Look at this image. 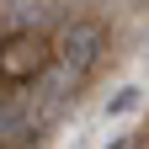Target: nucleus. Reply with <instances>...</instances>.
<instances>
[{"instance_id": "nucleus-1", "label": "nucleus", "mask_w": 149, "mask_h": 149, "mask_svg": "<svg viewBox=\"0 0 149 149\" xmlns=\"http://www.w3.org/2000/svg\"><path fill=\"white\" fill-rule=\"evenodd\" d=\"M139 107H144V91L139 85H117L107 96V117H128V112H139Z\"/></svg>"}]
</instances>
